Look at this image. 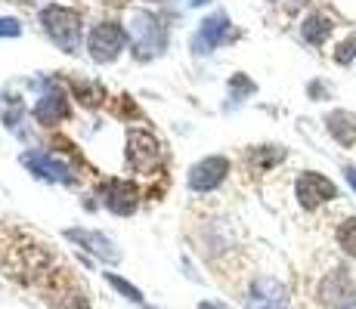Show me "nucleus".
I'll list each match as a JSON object with an SVG mask.
<instances>
[{
    "label": "nucleus",
    "instance_id": "obj_1",
    "mask_svg": "<svg viewBox=\"0 0 356 309\" xmlns=\"http://www.w3.org/2000/svg\"><path fill=\"white\" fill-rule=\"evenodd\" d=\"M40 25H44V31L50 34V40L59 47V50L74 53L81 47V31H84V25H81L78 12L68 10V6H59V3L44 6Z\"/></svg>",
    "mask_w": 356,
    "mask_h": 309
},
{
    "label": "nucleus",
    "instance_id": "obj_2",
    "mask_svg": "<svg viewBox=\"0 0 356 309\" xmlns=\"http://www.w3.org/2000/svg\"><path fill=\"white\" fill-rule=\"evenodd\" d=\"M130 34H134L136 44V56L140 59H152L168 47V31L152 12H136L134 25H130Z\"/></svg>",
    "mask_w": 356,
    "mask_h": 309
},
{
    "label": "nucleus",
    "instance_id": "obj_3",
    "mask_svg": "<svg viewBox=\"0 0 356 309\" xmlns=\"http://www.w3.org/2000/svg\"><path fill=\"white\" fill-rule=\"evenodd\" d=\"M245 306L248 309H291V294L279 278L260 276L245 291Z\"/></svg>",
    "mask_w": 356,
    "mask_h": 309
},
{
    "label": "nucleus",
    "instance_id": "obj_4",
    "mask_svg": "<svg viewBox=\"0 0 356 309\" xmlns=\"http://www.w3.org/2000/svg\"><path fill=\"white\" fill-rule=\"evenodd\" d=\"M294 195H298V204L304 210H316L319 204L338 198V185L328 180V176L316 174V170H304L298 176V183H294Z\"/></svg>",
    "mask_w": 356,
    "mask_h": 309
},
{
    "label": "nucleus",
    "instance_id": "obj_5",
    "mask_svg": "<svg viewBox=\"0 0 356 309\" xmlns=\"http://www.w3.org/2000/svg\"><path fill=\"white\" fill-rule=\"evenodd\" d=\"M124 44H127V34L115 22L97 25V28L90 31V37H87V50H90V56L97 62H102V65L118 59L121 53H124Z\"/></svg>",
    "mask_w": 356,
    "mask_h": 309
},
{
    "label": "nucleus",
    "instance_id": "obj_6",
    "mask_svg": "<svg viewBox=\"0 0 356 309\" xmlns=\"http://www.w3.org/2000/svg\"><path fill=\"white\" fill-rule=\"evenodd\" d=\"M232 37H236V28L229 25L227 12H214V16H208L202 22V28H198L195 40H193V50L195 53H211V50H217V47L229 44Z\"/></svg>",
    "mask_w": 356,
    "mask_h": 309
},
{
    "label": "nucleus",
    "instance_id": "obj_7",
    "mask_svg": "<svg viewBox=\"0 0 356 309\" xmlns=\"http://www.w3.org/2000/svg\"><path fill=\"white\" fill-rule=\"evenodd\" d=\"M161 158V146L152 133L146 130H130L127 133V164L134 170H149L155 167Z\"/></svg>",
    "mask_w": 356,
    "mask_h": 309
},
{
    "label": "nucleus",
    "instance_id": "obj_8",
    "mask_svg": "<svg viewBox=\"0 0 356 309\" xmlns=\"http://www.w3.org/2000/svg\"><path fill=\"white\" fill-rule=\"evenodd\" d=\"M229 174V161L223 155H211V158H202L193 170H189V189L195 192H211L217 189Z\"/></svg>",
    "mask_w": 356,
    "mask_h": 309
},
{
    "label": "nucleus",
    "instance_id": "obj_9",
    "mask_svg": "<svg viewBox=\"0 0 356 309\" xmlns=\"http://www.w3.org/2000/svg\"><path fill=\"white\" fill-rule=\"evenodd\" d=\"M102 198H106V208L118 217H127L136 210L140 204V189L127 180H108L102 185Z\"/></svg>",
    "mask_w": 356,
    "mask_h": 309
},
{
    "label": "nucleus",
    "instance_id": "obj_10",
    "mask_svg": "<svg viewBox=\"0 0 356 309\" xmlns=\"http://www.w3.org/2000/svg\"><path fill=\"white\" fill-rule=\"evenodd\" d=\"M22 164L31 170L34 176H40V180H56V183L74 185L72 167H68V164H63V161H56V158L44 155V152H25V155H22Z\"/></svg>",
    "mask_w": 356,
    "mask_h": 309
},
{
    "label": "nucleus",
    "instance_id": "obj_11",
    "mask_svg": "<svg viewBox=\"0 0 356 309\" xmlns=\"http://www.w3.org/2000/svg\"><path fill=\"white\" fill-rule=\"evenodd\" d=\"M353 278L347 276V269H332L328 276L319 281V303H328V306H344L350 303L353 297Z\"/></svg>",
    "mask_w": 356,
    "mask_h": 309
},
{
    "label": "nucleus",
    "instance_id": "obj_12",
    "mask_svg": "<svg viewBox=\"0 0 356 309\" xmlns=\"http://www.w3.org/2000/svg\"><path fill=\"white\" fill-rule=\"evenodd\" d=\"M65 238L74 244H81L87 253H93V257L106 260V263H115L118 260V251H115V244L108 242L102 232H93V229H65Z\"/></svg>",
    "mask_w": 356,
    "mask_h": 309
},
{
    "label": "nucleus",
    "instance_id": "obj_13",
    "mask_svg": "<svg viewBox=\"0 0 356 309\" xmlns=\"http://www.w3.org/2000/svg\"><path fill=\"white\" fill-rule=\"evenodd\" d=\"M325 130L338 146L350 149L356 146V115L347 112V108H334V112L325 115Z\"/></svg>",
    "mask_w": 356,
    "mask_h": 309
},
{
    "label": "nucleus",
    "instance_id": "obj_14",
    "mask_svg": "<svg viewBox=\"0 0 356 309\" xmlns=\"http://www.w3.org/2000/svg\"><path fill=\"white\" fill-rule=\"evenodd\" d=\"M34 118L40 124H56V121L68 118V96L63 90L47 93L44 99L38 102V108H34Z\"/></svg>",
    "mask_w": 356,
    "mask_h": 309
},
{
    "label": "nucleus",
    "instance_id": "obj_15",
    "mask_svg": "<svg viewBox=\"0 0 356 309\" xmlns=\"http://www.w3.org/2000/svg\"><path fill=\"white\" fill-rule=\"evenodd\" d=\"M332 28L334 25L325 12H310V16L304 19V25H300V37H304L310 47H323L328 40V34H332Z\"/></svg>",
    "mask_w": 356,
    "mask_h": 309
},
{
    "label": "nucleus",
    "instance_id": "obj_16",
    "mask_svg": "<svg viewBox=\"0 0 356 309\" xmlns=\"http://www.w3.org/2000/svg\"><path fill=\"white\" fill-rule=\"evenodd\" d=\"M72 93L74 99H81L84 106H99L102 102V87L93 81H72Z\"/></svg>",
    "mask_w": 356,
    "mask_h": 309
},
{
    "label": "nucleus",
    "instance_id": "obj_17",
    "mask_svg": "<svg viewBox=\"0 0 356 309\" xmlns=\"http://www.w3.org/2000/svg\"><path fill=\"white\" fill-rule=\"evenodd\" d=\"M338 244H341V251L347 253V257H353L356 260V217H347L344 223L338 226Z\"/></svg>",
    "mask_w": 356,
    "mask_h": 309
},
{
    "label": "nucleus",
    "instance_id": "obj_18",
    "mask_svg": "<svg viewBox=\"0 0 356 309\" xmlns=\"http://www.w3.org/2000/svg\"><path fill=\"white\" fill-rule=\"evenodd\" d=\"M106 281L115 287V291H121V294H124V297L130 300V303H143V291H140V287H134V285H130L127 278L115 276V272H106Z\"/></svg>",
    "mask_w": 356,
    "mask_h": 309
},
{
    "label": "nucleus",
    "instance_id": "obj_19",
    "mask_svg": "<svg viewBox=\"0 0 356 309\" xmlns=\"http://www.w3.org/2000/svg\"><path fill=\"white\" fill-rule=\"evenodd\" d=\"M285 158V149L282 146H260L254 149V161L260 167H273V164H279Z\"/></svg>",
    "mask_w": 356,
    "mask_h": 309
},
{
    "label": "nucleus",
    "instance_id": "obj_20",
    "mask_svg": "<svg viewBox=\"0 0 356 309\" xmlns=\"http://www.w3.org/2000/svg\"><path fill=\"white\" fill-rule=\"evenodd\" d=\"M353 59H356V31L347 40H341L338 53H334V62H338V65H350Z\"/></svg>",
    "mask_w": 356,
    "mask_h": 309
},
{
    "label": "nucleus",
    "instance_id": "obj_21",
    "mask_svg": "<svg viewBox=\"0 0 356 309\" xmlns=\"http://www.w3.org/2000/svg\"><path fill=\"white\" fill-rule=\"evenodd\" d=\"M254 90H257V84H254V81H248L245 74H236V78L229 81V93H232V99H238V93H242V96H251Z\"/></svg>",
    "mask_w": 356,
    "mask_h": 309
},
{
    "label": "nucleus",
    "instance_id": "obj_22",
    "mask_svg": "<svg viewBox=\"0 0 356 309\" xmlns=\"http://www.w3.org/2000/svg\"><path fill=\"white\" fill-rule=\"evenodd\" d=\"M19 34H22V22L19 19H10V16L0 19V37H19Z\"/></svg>",
    "mask_w": 356,
    "mask_h": 309
},
{
    "label": "nucleus",
    "instance_id": "obj_23",
    "mask_svg": "<svg viewBox=\"0 0 356 309\" xmlns=\"http://www.w3.org/2000/svg\"><path fill=\"white\" fill-rule=\"evenodd\" d=\"M56 309H90V306H87V297H84V294H65L63 306H56Z\"/></svg>",
    "mask_w": 356,
    "mask_h": 309
},
{
    "label": "nucleus",
    "instance_id": "obj_24",
    "mask_svg": "<svg viewBox=\"0 0 356 309\" xmlns=\"http://www.w3.org/2000/svg\"><path fill=\"white\" fill-rule=\"evenodd\" d=\"M344 176H347V183H350V189L356 192V167H353V164H347V167H344Z\"/></svg>",
    "mask_w": 356,
    "mask_h": 309
},
{
    "label": "nucleus",
    "instance_id": "obj_25",
    "mask_svg": "<svg viewBox=\"0 0 356 309\" xmlns=\"http://www.w3.org/2000/svg\"><path fill=\"white\" fill-rule=\"evenodd\" d=\"M198 309H229V306H223V303H214V300H204V303L198 306Z\"/></svg>",
    "mask_w": 356,
    "mask_h": 309
},
{
    "label": "nucleus",
    "instance_id": "obj_26",
    "mask_svg": "<svg viewBox=\"0 0 356 309\" xmlns=\"http://www.w3.org/2000/svg\"><path fill=\"white\" fill-rule=\"evenodd\" d=\"M338 309H356V300H350V303H344V306H338Z\"/></svg>",
    "mask_w": 356,
    "mask_h": 309
},
{
    "label": "nucleus",
    "instance_id": "obj_27",
    "mask_svg": "<svg viewBox=\"0 0 356 309\" xmlns=\"http://www.w3.org/2000/svg\"><path fill=\"white\" fill-rule=\"evenodd\" d=\"M193 3H195V6H202V3H208V0H193Z\"/></svg>",
    "mask_w": 356,
    "mask_h": 309
},
{
    "label": "nucleus",
    "instance_id": "obj_28",
    "mask_svg": "<svg viewBox=\"0 0 356 309\" xmlns=\"http://www.w3.org/2000/svg\"><path fill=\"white\" fill-rule=\"evenodd\" d=\"M155 3H159V0H155Z\"/></svg>",
    "mask_w": 356,
    "mask_h": 309
}]
</instances>
